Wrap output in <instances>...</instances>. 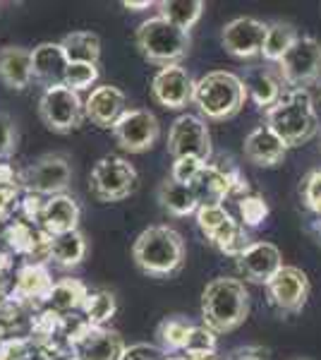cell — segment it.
<instances>
[{
  "label": "cell",
  "instance_id": "1",
  "mask_svg": "<svg viewBox=\"0 0 321 360\" xmlns=\"http://www.w3.org/2000/svg\"><path fill=\"white\" fill-rule=\"evenodd\" d=\"M266 125L281 137L288 149L312 142L321 132L314 98L307 89L283 91L281 101L266 111Z\"/></svg>",
  "mask_w": 321,
  "mask_h": 360
},
{
  "label": "cell",
  "instance_id": "2",
  "mask_svg": "<svg viewBox=\"0 0 321 360\" xmlns=\"http://www.w3.org/2000/svg\"><path fill=\"white\" fill-rule=\"evenodd\" d=\"M249 315V291L244 281L232 276H218L207 283L202 293V319L211 332H235Z\"/></svg>",
  "mask_w": 321,
  "mask_h": 360
},
{
  "label": "cell",
  "instance_id": "3",
  "mask_svg": "<svg viewBox=\"0 0 321 360\" xmlns=\"http://www.w3.org/2000/svg\"><path fill=\"white\" fill-rule=\"evenodd\" d=\"M132 259L147 276H173L185 262V240L171 226H149L134 240Z\"/></svg>",
  "mask_w": 321,
  "mask_h": 360
},
{
  "label": "cell",
  "instance_id": "4",
  "mask_svg": "<svg viewBox=\"0 0 321 360\" xmlns=\"http://www.w3.org/2000/svg\"><path fill=\"white\" fill-rule=\"evenodd\" d=\"M247 101V89L240 75L228 72V70H214L207 72L202 79L195 82V98L197 108L207 115L209 120H228L242 111Z\"/></svg>",
  "mask_w": 321,
  "mask_h": 360
},
{
  "label": "cell",
  "instance_id": "5",
  "mask_svg": "<svg viewBox=\"0 0 321 360\" xmlns=\"http://www.w3.org/2000/svg\"><path fill=\"white\" fill-rule=\"evenodd\" d=\"M134 41H137V49L144 56V60L161 68L180 65V60L190 53L192 46L190 34L171 25L168 20H163L161 15L144 20L137 29Z\"/></svg>",
  "mask_w": 321,
  "mask_h": 360
},
{
  "label": "cell",
  "instance_id": "6",
  "mask_svg": "<svg viewBox=\"0 0 321 360\" xmlns=\"http://www.w3.org/2000/svg\"><path fill=\"white\" fill-rule=\"evenodd\" d=\"M197 226L207 240L218 250V252L228 255V257L237 259L244 250L249 248V236L247 229L240 224V219H235L225 209V205H202L195 214Z\"/></svg>",
  "mask_w": 321,
  "mask_h": 360
},
{
  "label": "cell",
  "instance_id": "7",
  "mask_svg": "<svg viewBox=\"0 0 321 360\" xmlns=\"http://www.w3.org/2000/svg\"><path fill=\"white\" fill-rule=\"evenodd\" d=\"M197 202L202 205H223L225 200L249 195V183L240 173L232 161H221V164H204L197 178L190 183Z\"/></svg>",
  "mask_w": 321,
  "mask_h": 360
},
{
  "label": "cell",
  "instance_id": "8",
  "mask_svg": "<svg viewBox=\"0 0 321 360\" xmlns=\"http://www.w3.org/2000/svg\"><path fill=\"white\" fill-rule=\"evenodd\" d=\"M137 188V168L122 156L98 159L89 176V190L98 202H120Z\"/></svg>",
  "mask_w": 321,
  "mask_h": 360
},
{
  "label": "cell",
  "instance_id": "9",
  "mask_svg": "<svg viewBox=\"0 0 321 360\" xmlns=\"http://www.w3.org/2000/svg\"><path fill=\"white\" fill-rule=\"evenodd\" d=\"M39 118L51 132L67 135L77 130L84 120V101L77 91L67 89L65 84L48 86L39 98Z\"/></svg>",
  "mask_w": 321,
  "mask_h": 360
},
{
  "label": "cell",
  "instance_id": "10",
  "mask_svg": "<svg viewBox=\"0 0 321 360\" xmlns=\"http://www.w3.org/2000/svg\"><path fill=\"white\" fill-rule=\"evenodd\" d=\"M278 75L290 89H307L321 82V44L314 37H300L278 63Z\"/></svg>",
  "mask_w": 321,
  "mask_h": 360
},
{
  "label": "cell",
  "instance_id": "11",
  "mask_svg": "<svg viewBox=\"0 0 321 360\" xmlns=\"http://www.w3.org/2000/svg\"><path fill=\"white\" fill-rule=\"evenodd\" d=\"M309 293H312V283H309V276L300 266L283 264L278 269V274L266 283L268 305L278 315H297V312H302V307L309 300Z\"/></svg>",
  "mask_w": 321,
  "mask_h": 360
},
{
  "label": "cell",
  "instance_id": "12",
  "mask_svg": "<svg viewBox=\"0 0 321 360\" xmlns=\"http://www.w3.org/2000/svg\"><path fill=\"white\" fill-rule=\"evenodd\" d=\"M168 154L175 159L183 156H195L209 164L211 159V132H209L207 120L199 115L183 113L171 123L168 130Z\"/></svg>",
  "mask_w": 321,
  "mask_h": 360
},
{
  "label": "cell",
  "instance_id": "13",
  "mask_svg": "<svg viewBox=\"0 0 321 360\" xmlns=\"http://www.w3.org/2000/svg\"><path fill=\"white\" fill-rule=\"evenodd\" d=\"M113 137L122 152L144 154L154 149L161 137V123L149 108H127L113 125Z\"/></svg>",
  "mask_w": 321,
  "mask_h": 360
},
{
  "label": "cell",
  "instance_id": "14",
  "mask_svg": "<svg viewBox=\"0 0 321 360\" xmlns=\"http://www.w3.org/2000/svg\"><path fill=\"white\" fill-rule=\"evenodd\" d=\"M25 193L44 197L63 195L72 183V166L63 154H44L22 171Z\"/></svg>",
  "mask_w": 321,
  "mask_h": 360
},
{
  "label": "cell",
  "instance_id": "15",
  "mask_svg": "<svg viewBox=\"0 0 321 360\" xmlns=\"http://www.w3.org/2000/svg\"><path fill=\"white\" fill-rule=\"evenodd\" d=\"M268 25L256 17H235L221 32V44L232 58L249 60V58L261 56L266 41Z\"/></svg>",
  "mask_w": 321,
  "mask_h": 360
},
{
  "label": "cell",
  "instance_id": "16",
  "mask_svg": "<svg viewBox=\"0 0 321 360\" xmlns=\"http://www.w3.org/2000/svg\"><path fill=\"white\" fill-rule=\"evenodd\" d=\"M151 96L168 111H183L195 98V79L183 65L161 68L151 79Z\"/></svg>",
  "mask_w": 321,
  "mask_h": 360
},
{
  "label": "cell",
  "instance_id": "17",
  "mask_svg": "<svg viewBox=\"0 0 321 360\" xmlns=\"http://www.w3.org/2000/svg\"><path fill=\"white\" fill-rule=\"evenodd\" d=\"M53 274L46 262H25L17 266L13 278V295L17 303L39 310L48 303V295L53 291Z\"/></svg>",
  "mask_w": 321,
  "mask_h": 360
},
{
  "label": "cell",
  "instance_id": "18",
  "mask_svg": "<svg viewBox=\"0 0 321 360\" xmlns=\"http://www.w3.org/2000/svg\"><path fill=\"white\" fill-rule=\"evenodd\" d=\"M67 351L74 360H122L127 344L113 329L86 324L84 332L67 346Z\"/></svg>",
  "mask_w": 321,
  "mask_h": 360
},
{
  "label": "cell",
  "instance_id": "19",
  "mask_svg": "<svg viewBox=\"0 0 321 360\" xmlns=\"http://www.w3.org/2000/svg\"><path fill=\"white\" fill-rule=\"evenodd\" d=\"M5 245L13 255H20L27 262H48V250L53 236L37 224H29L25 219H13L3 231Z\"/></svg>",
  "mask_w": 321,
  "mask_h": 360
},
{
  "label": "cell",
  "instance_id": "20",
  "mask_svg": "<svg viewBox=\"0 0 321 360\" xmlns=\"http://www.w3.org/2000/svg\"><path fill=\"white\" fill-rule=\"evenodd\" d=\"M127 111V96L120 86L101 84L94 86L91 94L84 98V118L101 130H113V125Z\"/></svg>",
  "mask_w": 321,
  "mask_h": 360
},
{
  "label": "cell",
  "instance_id": "21",
  "mask_svg": "<svg viewBox=\"0 0 321 360\" xmlns=\"http://www.w3.org/2000/svg\"><path fill=\"white\" fill-rule=\"evenodd\" d=\"M283 266V255L278 245L268 240H254L249 248L237 257V269L240 274L252 283H266L278 274Z\"/></svg>",
  "mask_w": 321,
  "mask_h": 360
},
{
  "label": "cell",
  "instance_id": "22",
  "mask_svg": "<svg viewBox=\"0 0 321 360\" xmlns=\"http://www.w3.org/2000/svg\"><path fill=\"white\" fill-rule=\"evenodd\" d=\"M242 152L249 164H254L259 168H276L285 161L288 147H285L281 142V137L264 123V125H256L254 130L244 137Z\"/></svg>",
  "mask_w": 321,
  "mask_h": 360
},
{
  "label": "cell",
  "instance_id": "23",
  "mask_svg": "<svg viewBox=\"0 0 321 360\" xmlns=\"http://www.w3.org/2000/svg\"><path fill=\"white\" fill-rule=\"evenodd\" d=\"M81 221V207L72 195L63 193L46 197L44 214H41V229L48 231L51 236L70 233V231H79Z\"/></svg>",
  "mask_w": 321,
  "mask_h": 360
},
{
  "label": "cell",
  "instance_id": "24",
  "mask_svg": "<svg viewBox=\"0 0 321 360\" xmlns=\"http://www.w3.org/2000/svg\"><path fill=\"white\" fill-rule=\"evenodd\" d=\"M67 56L63 51L60 44L44 41L32 51V75L37 82L48 86L65 84V72H67Z\"/></svg>",
  "mask_w": 321,
  "mask_h": 360
},
{
  "label": "cell",
  "instance_id": "25",
  "mask_svg": "<svg viewBox=\"0 0 321 360\" xmlns=\"http://www.w3.org/2000/svg\"><path fill=\"white\" fill-rule=\"evenodd\" d=\"M244 89H247V98H252L254 106L261 111H268L271 106H276L283 96V79L278 72L268 68H249L242 77Z\"/></svg>",
  "mask_w": 321,
  "mask_h": 360
},
{
  "label": "cell",
  "instance_id": "26",
  "mask_svg": "<svg viewBox=\"0 0 321 360\" xmlns=\"http://www.w3.org/2000/svg\"><path fill=\"white\" fill-rule=\"evenodd\" d=\"M32 51L25 46H3L0 49V82L8 89L22 91L32 84Z\"/></svg>",
  "mask_w": 321,
  "mask_h": 360
},
{
  "label": "cell",
  "instance_id": "27",
  "mask_svg": "<svg viewBox=\"0 0 321 360\" xmlns=\"http://www.w3.org/2000/svg\"><path fill=\"white\" fill-rule=\"evenodd\" d=\"M65 351L60 344H44L34 336H17L0 344V360H55Z\"/></svg>",
  "mask_w": 321,
  "mask_h": 360
},
{
  "label": "cell",
  "instance_id": "28",
  "mask_svg": "<svg viewBox=\"0 0 321 360\" xmlns=\"http://www.w3.org/2000/svg\"><path fill=\"white\" fill-rule=\"evenodd\" d=\"M86 295H89V286L79 278L65 276L58 278L53 283V291L48 295V303L46 307L60 312V315H74V312H81V305H84Z\"/></svg>",
  "mask_w": 321,
  "mask_h": 360
},
{
  "label": "cell",
  "instance_id": "29",
  "mask_svg": "<svg viewBox=\"0 0 321 360\" xmlns=\"http://www.w3.org/2000/svg\"><path fill=\"white\" fill-rule=\"evenodd\" d=\"M86 238L81 231H70V233L53 236L48 250V262H53L60 269H74L84 262L86 257Z\"/></svg>",
  "mask_w": 321,
  "mask_h": 360
},
{
  "label": "cell",
  "instance_id": "30",
  "mask_svg": "<svg viewBox=\"0 0 321 360\" xmlns=\"http://www.w3.org/2000/svg\"><path fill=\"white\" fill-rule=\"evenodd\" d=\"M159 202L161 207L166 209L171 217L185 219V217H195L197 209H199V202H197L195 193H192L190 185L175 183V180H163L159 188Z\"/></svg>",
  "mask_w": 321,
  "mask_h": 360
},
{
  "label": "cell",
  "instance_id": "31",
  "mask_svg": "<svg viewBox=\"0 0 321 360\" xmlns=\"http://www.w3.org/2000/svg\"><path fill=\"white\" fill-rule=\"evenodd\" d=\"M156 8H159L163 20L190 34V29L202 20L207 5L202 0H161V3H156Z\"/></svg>",
  "mask_w": 321,
  "mask_h": 360
},
{
  "label": "cell",
  "instance_id": "32",
  "mask_svg": "<svg viewBox=\"0 0 321 360\" xmlns=\"http://www.w3.org/2000/svg\"><path fill=\"white\" fill-rule=\"evenodd\" d=\"M297 39H300V34L290 22H271L266 32L264 49H261V58L266 63H276L278 65L283 60V56L295 46Z\"/></svg>",
  "mask_w": 321,
  "mask_h": 360
},
{
  "label": "cell",
  "instance_id": "33",
  "mask_svg": "<svg viewBox=\"0 0 321 360\" xmlns=\"http://www.w3.org/2000/svg\"><path fill=\"white\" fill-rule=\"evenodd\" d=\"M192 327H195V324L185 317L163 319L159 324V332H156V336H159V348L166 356H180V353H185Z\"/></svg>",
  "mask_w": 321,
  "mask_h": 360
},
{
  "label": "cell",
  "instance_id": "34",
  "mask_svg": "<svg viewBox=\"0 0 321 360\" xmlns=\"http://www.w3.org/2000/svg\"><path fill=\"white\" fill-rule=\"evenodd\" d=\"M70 63H91L98 65L101 58V39L94 32H72L60 41Z\"/></svg>",
  "mask_w": 321,
  "mask_h": 360
},
{
  "label": "cell",
  "instance_id": "35",
  "mask_svg": "<svg viewBox=\"0 0 321 360\" xmlns=\"http://www.w3.org/2000/svg\"><path fill=\"white\" fill-rule=\"evenodd\" d=\"M118 312V300L110 291H103V288H96V291H89L84 305H81V317L91 324V327H106L110 319Z\"/></svg>",
  "mask_w": 321,
  "mask_h": 360
},
{
  "label": "cell",
  "instance_id": "36",
  "mask_svg": "<svg viewBox=\"0 0 321 360\" xmlns=\"http://www.w3.org/2000/svg\"><path fill=\"white\" fill-rule=\"evenodd\" d=\"M237 217L244 229H256L268 219V202L261 195H244L237 200Z\"/></svg>",
  "mask_w": 321,
  "mask_h": 360
},
{
  "label": "cell",
  "instance_id": "37",
  "mask_svg": "<svg viewBox=\"0 0 321 360\" xmlns=\"http://www.w3.org/2000/svg\"><path fill=\"white\" fill-rule=\"evenodd\" d=\"M98 79V65L91 63H70L67 72H65V86L72 91H86L96 84Z\"/></svg>",
  "mask_w": 321,
  "mask_h": 360
},
{
  "label": "cell",
  "instance_id": "38",
  "mask_svg": "<svg viewBox=\"0 0 321 360\" xmlns=\"http://www.w3.org/2000/svg\"><path fill=\"white\" fill-rule=\"evenodd\" d=\"M216 348H218V334L211 332L207 324H195L185 356H207V353H216Z\"/></svg>",
  "mask_w": 321,
  "mask_h": 360
},
{
  "label": "cell",
  "instance_id": "39",
  "mask_svg": "<svg viewBox=\"0 0 321 360\" xmlns=\"http://www.w3.org/2000/svg\"><path fill=\"white\" fill-rule=\"evenodd\" d=\"M300 197L302 205H305L314 217L321 219V168L317 171H309L305 180L300 185Z\"/></svg>",
  "mask_w": 321,
  "mask_h": 360
},
{
  "label": "cell",
  "instance_id": "40",
  "mask_svg": "<svg viewBox=\"0 0 321 360\" xmlns=\"http://www.w3.org/2000/svg\"><path fill=\"white\" fill-rule=\"evenodd\" d=\"M25 195V183L0 185V221H13L15 214H20V202Z\"/></svg>",
  "mask_w": 321,
  "mask_h": 360
},
{
  "label": "cell",
  "instance_id": "41",
  "mask_svg": "<svg viewBox=\"0 0 321 360\" xmlns=\"http://www.w3.org/2000/svg\"><path fill=\"white\" fill-rule=\"evenodd\" d=\"M204 164H207V161L195 159V156H183V159H175L173 168H171V180H175V183H183V185H190L192 180L197 178V173L202 171Z\"/></svg>",
  "mask_w": 321,
  "mask_h": 360
},
{
  "label": "cell",
  "instance_id": "42",
  "mask_svg": "<svg viewBox=\"0 0 321 360\" xmlns=\"http://www.w3.org/2000/svg\"><path fill=\"white\" fill-rule=\"evenodd\" d=\"M17 149V127L8 113L0 111V161L10 159Z\"/></svg>",
  "mask_w": 321,
  "mask_h": 360
},
{
  "label": "cell",
  "instance_id": "43",
  "mask_svg": "<svg viewBox=\"0 0 321 360\" xmlns=\"http://www.w3.org/2000/svg\"><path fill=\"white\" fill-rule=\"evenodd\" d=\"M46 197L37 193H25L20 202V219H25L29 224H41V214H44Z\"/></svg>",
  "mask_w": 321,
  "mask_h": 360
},
{
  "label": "cell",
  "instance_id": "44",
  "mask_svg": "<svg viewBox=\"0 0 321 360\" xmlns=\"http://www.w3.org/2000/svg\"><path fill=\"white\" fill-rule=\"evenodd\" d=\"M122 360H166V353H163L159 346L134 344V346H127Z\"/></svg>",
  "mask_w": 321,
  "mask_h": 360
},
{
  "label": "cell",
  "instance_id": "45",
  "mask_svg": "<svg viewBox=\"0 0 321 360\" xmlns=\"http://www.w3.org/2000/svg\"><path fill=\"white\" fill-rule=\"evenodd\" d=\"M228 360H268V358L261 348H240V351H235Z\"/></svg>",
  "mask_w": 321,
  "mask_h": 360
},
{
  "label": "cell",
  "instance_id": "46",
  "mask_svg": "<svg viewBox=\"0 0 321 360\" xmlns=\"http://www.w3.org/2000/svg\"><path fill=\"white\" fill-rule=\"evenodd\" d=\"M13 266H15L13 252L10 250H0V278L13 274Z\"/></svg>",
  "mask_w": 321,
  "mask_h": 360
},
{
  "label": "cell",
  "instance_id": "47",
  "mask_svg": "<svg viewBox=\"0 0 321 360\" xmlns=\"http://www.w3.org/2000/svg\"><path fill=\"white\" fill-rule=\"evenodd\" d=\"M154 0H125L122 3V8H127V10H132V13H142V10H149V8H154Z\"/></svg>",
  "mask_w": 321,
  "mask_h": 360
},
{
  "label": "cell",
  "instance_id": "48",
  "mask_svg": "<svg viewBox=\"0 0 321 360\" xmlns=\"http://www.w3.org/2000/svg\"><path fill=\"white\" fill-rule=\"evenodd\" d=\"M188 360H221L216 353H207V356H188Z\"/></svg>",
  "mask_w": 321,
  "mask_h": 360
},
{
  "label": "cell",
  "instance_id": "49",
  "mask_svg": "<svg viewBox=\"0 0 321 360\" xmlns=\"http://www.w3.org/2000/svg\"><path fill=\"white\" fill-rule=\"evenodd\" d=\"M55 360H74V358L70 356V351L65 348V351H63V353H58V358H55Z\"/></svg>",
  "mask_w": 321,
  "mask_h": 360
},
{
  "label": "cell",
  "instance_id": "50",
  "mask_svg": "<svg viewBox=\"0 0 321 360\" xmlns=\"http://www.w3.org/2000/svg\"><path fill=\"white\" fill-rule=\"evenodd\" d=\"M317 231H319V236H321V219H319V221H317Z\"/></svg>",
  "mask_w": 321,
  "mask_h": 360
},
{
  "label": "cell",
  "instance_id": "51",
  "mask_svg": "<svg viewBox=\"0 0 321 360\" xmlns=\"http://www.w3.org/2000/svg\"><path fill=\"white\" fill-rule=\"evenodd\" d=\"M319 152H321V135H319Z\"/></svg>",
  "mask_w": 321,
  "mask_h": 360
},
{
  "label": "cell",
  "instance_id": "52",
  "mask_svg": "<svg viewBox=\"0 0 321 360\" xmlns=\"http://www.w3.org/2000/svg\"><path fill=\"white\" fill-rule=\"evenodd\" d=\"M295 360H309V358H295Z\"/></svg>",
  "mask_w": 321,
  "mask_h": 360
},
{
  "label": "cell",
  "instance_id": "53",
  "mask_svg": "<svg viewBox=\"0 0 321 360\" xmlns=\"http://www.w3.org/2000/svg\"><path fill=\"white\" fill-rule=\"evenodd\" d=\"M319 84H321V82H319ZM319 89H321V86H319Z\"/></svg>",
  "mask_w": 321,
  "mask_h": 360
}]
</instances>
